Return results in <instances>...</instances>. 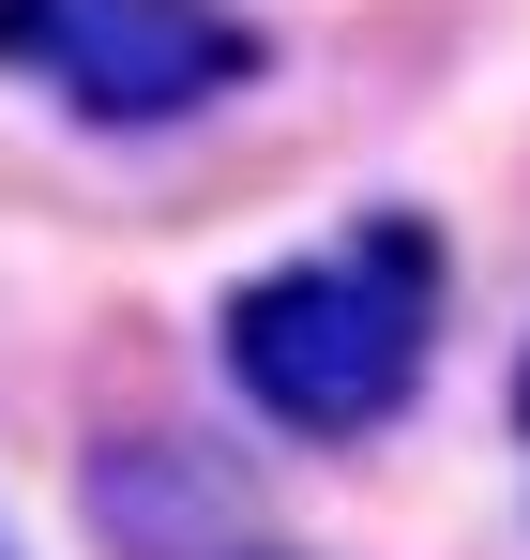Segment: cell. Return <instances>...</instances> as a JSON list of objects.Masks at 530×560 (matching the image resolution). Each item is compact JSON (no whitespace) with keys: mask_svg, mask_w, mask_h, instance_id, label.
I'll use <instances>...</instances> for the list:
<instances>
[{"mask_svg":"<svg viewBox=\"0 0 530 560\" xmlns=\"http://www.w3.org/2000/svg\"><path fill=\"white\" fill-rule=\"evenodd\" d=\"M425 303H440V243L425 212H364L349 258H288V273H243L212 349L243 378V409L288 424V440H379L425 378Z\"/></svg>","mask_w":530,"mask_h":560,"instance_id":"6da1fadb","label":"cell"},{"mask_svg":"<svg viewBox=\"0 0 530 560\" xmlns=\"http://www.w3.org/2000/svg\"><path fill=\"white\" fill-rule=\"evenodd\" d=\"M0 61L106 137H152L258 77V31L228 0H0Z\"/></svg>","mask_w":530,"mask_h":560,"instance_id":"7a4b0ae2","label":"cell"},{"mask_svg":"<svg viewBox=\"0 0 530 560\" xmlns=\"http://www.w3.org/2000/svg\"><path fill=\"white\" fill-rule=\"evenodd\" d=\"M91 546L106 560H303L273 530V500L212 440H91Z\"/></svg>","mask_w":530,"mask_h":560,"instance_id":"3957f363","label":"cell"},{"mask_svg":"<svg viewBox=\"0 0 530 560\" xmlns=\"http://www.w3.org/2000/svg\"><path fill=\"white\" fill-rule=\"evenodd\" d=\"M0 560H15V546H0Z\"/></svg>","mask_w":530,"mask_h":560,"instance_id":"277c9868","label":"cell"}]
</instances>
